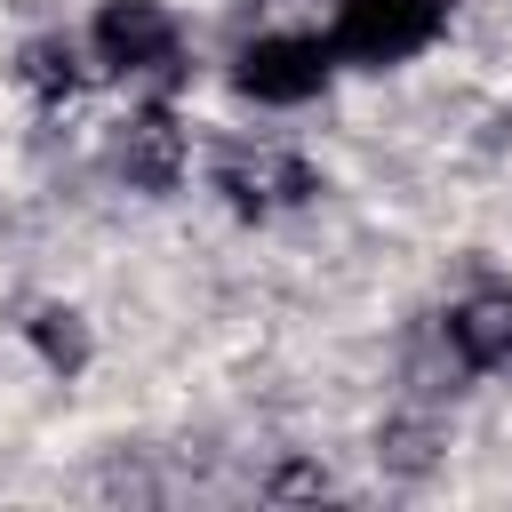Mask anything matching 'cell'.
<instances>
[{"mask_svg":"<svg viewBox=\"0 0 512 512\" xmlns=\"http://www.w3.org/2000/svg\"><path fill=\"white\" fill-rule=\"evenodd\" d=\"M448 352H456V368H472V376L504 368V360H512V296H504V288L464 296V304L448 312Z\"/></svg>","mask_w":512,"mask_h":512,"instance_id":"277c9868","label":"cell"},{"mask_svg":"<svg viewBox=\"0 0 512 512\" xmlns=\"http://www.w3.org/2000/svg\"><path fill=\"white\" fill-rule=\"evenodd\" d=\"M96 64L104 72H128V80H168L176 56H184V32L160 0H104L96 8Z\"/></svg>","mask_w":512,"mask_h":512,"instance_id":"3957f363","label":"cell"},{"mask_svg":"<svg viewBox=\"0 0 512 512\" xmlns=\"http://www.w3.org/2000/svg\"><path fill=\"white\" fill-rule=\"evenodd\" d=\"M120 168H128V184H176V168H184V144H176V128H168V112H144L136 128H128V144H120Z\"/></svg>","mask_w":512,"mask_h":512,"instance_id":"5b68a950","label":"cell"},{"mask_svg":"<svg viewBox=\"0 0 512 512\" xmlns=\"http://www.w3.org/2000/svg\"><path fill=\"white\" fill-rule=\"evenodd\" d=\"M32 344H40L48 368H80V360H88V328H80V312H56V304L32 320Z\"/></svg>","mask_w":512,"mask_h":512,"instance_id":"8992f818","label":"cell"},{"mask_svg":"<svg viewBox=\"0 0 512 512\" xmlns=\"http://www.w3.org/2000/svg\"><path fill=\"white\" fill-rule=\"evenodd\" d=\"M448 24V0H336L328 48L344 64H408Z\"/></svg>","mask_w":512,"mask_h":512,"instance_id":"6da1fadb","label":"cell"},{"mask_svg":"<svg viewBox=\"0 0 512 512\" xmlns=\"http://www.w3.org/2000/svg\"><path fill=\"white\" fill-rule=\"evenodd\" d=\"M24 80H32L40 96H56V88L72 96V80H80V64H72V48H56V40H40V48L24 56Z\"/></svg>","mask_w":512,"mask_h":512,"instance_id":"52a82bcc","label":"cell"},{"mask_svg":"<svg viewBox=\"0 0 512 512\" xmlns=\"http://www.w3.org/2000/svg\"><path fill=\"white\" fill-rule=\"evenodd\" d=\"M328 72H336V48L312 40V32H264V40H248L240 64H232L240 96L280 104V112H288V104H312V96L328 88Z\"/></svg>","mask_w":512,"mask_h":512,"instance_id":"7a4b0ae2","label":"cell"}]
</instances>
